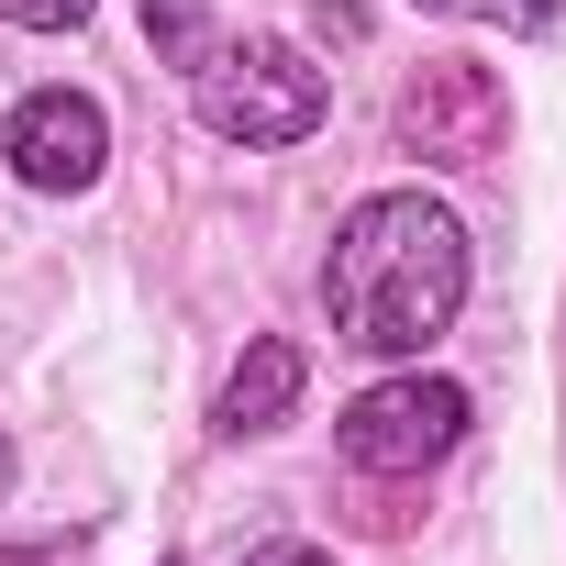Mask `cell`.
I'll list each match as a JSON object with an SVG mask.
<instances>
[{
	"label": "cell",
	"mask_w": 566,
	"mask_h": 566,
	"mask_svg": "<svg viewBox=\"0 0 566 566\" xmlns=\"http://www.w3.org/2000/svg\"><path fill=\"white\" fill-rule=\"evenodd\" d=\"M323 312H334V345L422 367V345L455 334V312H467V222L422 189L356 200L323 255Z\"/></svg>",
	"instance_id": "obj_1"
},
{
	"label": "cell",
	"mask_w": 566,
	"mask_h": 566,
	"mask_svg": "<svg viewBox=\"0 0 566 566\" xmlns=\"http://www.w3.org/2000/svg\"><path fill=\"white\" fill-rule=\"evenodd\" d=\"M189 112L222 145H301V134H323L334 90H323V67L290 34H244V45H211L189 67Z\"/></svg>",
	"instance_id": "obj_2"
},
{
	"label": "cell",
	"mask_w": 566,
	"mask_h": 566,
	"mask_svg": "<svg viewBox=\"0 0 566 566\" xmlns=\"http://www.w3.org/2000/svg\"><path fill=\"white\" fill-rule=\"evenodd\" d=\"M334 444H345L356 478H422V467H444L467 444V389L433 378V367H400V378H378V389L345 400Z\"/></svg>",
	"instance_id": "obj_3"
},
{
	"label": "cell",
	"mask_w": 566,
	"mask_h": 566,
	"mask_svg": "<svg viewBox=\"0 0 566 566\" xmlns=\"http://www.w3.org/2000/svg\"><path fill=\"white\" fill-rule=\"evenodd\" d=\"M389 134H400V156H422V167H489L500 134H511V90H500V67H478V56H422V67L400 78V101H389Z\"/></svg>",
	"instance_id": "obj_4"
},
{
	"label": "cell",
	"mask_w": 566,
	"mask_h": 566,
	"mask_svg": "<svg viewBox=\"0 0 566 566\" xmlns=\"http://www.w3.org/2000/svg\"><path fill=\"white\" fill-rule=\"evenodd\" d=\"M0 156H12L23 189L78 200V189H101V167H112V112H101L90 90H23L12 123H0Z\"/></svg>",
	"instance_id": "obj_5"
},
{
	"label": "cell",
	"mask_w": 566,
	"mask_h": 566,
	"mask_svg": "<svg viewBox=\"0 0 566 566\" xmlns=\"http://www.w3.org/2000/svg\"><path fill=\"white\" fill-rule=\"evenodd\" d=\"M301 378H312L301 345H290V334H266V345H244V367L222 378V411H211V422H222L233 444L266 433V422H290V411H301Z\"/></svg>",
	"instance_id": "obj_6"
},
{
	"label": "cell",
	"mask_w": 566,
	"mask_h": 566,
	"mask_svg": "<svg viewBox=\"0 0 566 566\" xmlns=\"http://www.w3.org/2000/svg\"><path fill=\"white\" fill-rule=\"evenodd\" d=\"M145 34L167 45V67H200L211 56V0H145Z\"/></svg>",
	"instance_id": "obj_7"
},
{
	"label": "cell",
	"mask_w": 566,
	"mask_h": 566,
	"mask_svg": "<svg viewBox=\"0 0 566 566\" xmlns=\"http://www.w3.org/2000/svg\"><path fill=\"white\" fill-rule=\"evenodd\" d=\"M411 12H444V23H500V34H544L555 0H411Z\"/></svg>",
	"instance_id": "obj_8"
},
{
	"label": "cell",
	"mask_w": 566,
	"mask_h": 566,
	"mask_svg": "<svg viewBox=\"0 0 566 566\" xmlns=\"http://www.w3.org/2000/svg\"><path fill=\"white\" fill-rule=\"evenodd\" d=\"M0 23H23V34H78L90 0H0Z\"/></svg>",
	"instance_id": "obj_9"
},
{
	"label": "cell",
	"mask_w": 566,
	"mask_h": 566,
	"mask_svg": "<svg viewBox=\"0 0 566 566\" xmlns=\"http://www.w3.org/2000/svg\"><path fill=\"white\" fill-rule=\"evenodd\" d=\"M244 566H334V555H323V544H255Z\"/></svg>",
	"instance_id": "obj_10"
},
{
	"label": "cell",
	"mask_w": 566,
	"mask_h": 566,
	"mask_svg": "<svg viewBox=\"0 0 566 566\" xmlns=\"http://www.w3.org/2000/svg\"><path fill=\"white\" fill-rule=\"evenodd\" d=\"M0 500H12V433H0Z\"/></svg>",
	"instance_id": "obj_11"
},
{
	"label": "cell",
	"mask_w": 566,
	"mask_h": 566,
	"mask_svg": "<svg viewBox=\"0 0 566 566\" xmlns=\"http://www.w3.org/2000/svg\"><path fill=\"white\" fill-rule=\"evenodd\" d=\"M156 566H167V555H156Z\"/></svg>",
	"instance_id": "obj_12"
}]
</instances>
